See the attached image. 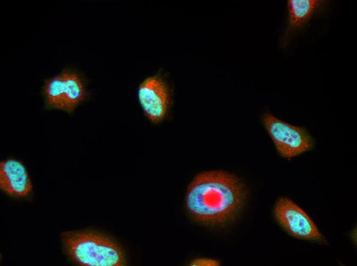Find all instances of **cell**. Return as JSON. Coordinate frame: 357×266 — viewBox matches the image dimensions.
Returning a JSON list of instances; mask_svg holds the SVG:
<instances>
[{"instance_id": "obj_1", "label": "cell", "mask_w": 357, "mask_h": 266, "mask_svg": "<svg viewBox=\"0 0 357 266\" xmlns=\"http://www.w3.org/2000/svg\"><path fill=\"white\" fill-rule=\"evenodd\" d=\"M243 183L235 175L223 171L201 172L188 188V210L198 221L221 225L233 219L246 197Z\"/></svg>"}, {"instance_id": "obj_2", "label": "cell", "mask_w": 357, "mask_h": 266, "mask_svg": "<svg viewBox=\"0 0 357 266\" xmlns=\"http://www.w3.org/2000/svg\"><path fill=\"white\" fill-rule=\"evenodd\" d=\"M41 95L45 109L71 115L88 99L89 92L82 73L68 64L57 74L43 80Z\"/></svg>"}, {"instance_id": "obj_3", "label": "cell", "mask_w": 357, "mask_h": 266, "mask_svg": "<svg viewBox=\"0 0 357 266\" xmlns=\"http://www.w3.org/2000/svg\"><path fill=\"white\" fill-rule=\"evenodd\" d=\"M64 247L71 258L83 265L118 266L124 263L121 249L103 236L90 233L65 232Z\"/></svg>"}, {"instance_id": "obj_4", "label": "cell", "mask_w": 357, "mask_h": 266, "mask_svg": "<svg viewBox=\"0 0 357 266\" xmlns=\"http://www.w3.org/2000/svg\"><path fill=\"white\" fill-rule=\"evenodd\" d=\"M264 127L283 157L292 158L312 148L313 140L304 128L279 119L269 112L262 117Z\"/></svg>"}, {"instance_id": "obj_5", "label": "cell", "mask_w": 357, "mask_h": 266, "mask_svg": "<svg viewBox=\"0 0 357 266\" xmlns=\"http://www.w3.org/2000/svg\"><path fill=\"white\" fill-rule=\"evenodd\" d=\"M274 214L279 224L291 235L308 240L325 241L311 218L291 199L280 198L274 207Z\"/></svg>"}, {"instance_id": "obj_6", "label": "cell", "mask_w": 357, "mask_h": 266, "mask_svg": "<svg viewBox=\"0 0 357 266\" xmlns=\"http://www.w3.org/2000/svg\"><path fill=\"white\" fill-rule=\"evenodd\" d=\"M140 104L147 118L159 122L166 116L170 105L168 87L158 76H150L140 85L137 91Z\"/></svg>"}, {"instance_id": "obj_7", "label": "cell", "mask_w": 357, "mask_h": 266, "mask_svg": "<svg viewBox=\"0 0 357 266\" xmlns=\"http://www.w3.org/2000/svg\"><path fill=\"white\" fill-rule=\"evenodd\" d=\"M0 187L11 196L24 197L31 193V181L26 167L20 161L7 159L1 162Z\"/></svg>"}, {"instance_id": "obj_8", "label": "cell", "mask_w": 357, "mask_h": 266, "mask_svg": "<svg viewBox=\"0 0 357 266\" xmlns=\"http://www.w3.org/2000/svg\"><path fill=\"white\" fill-rule=\"evenodd\" d=\"M287 2L288 18L281 39L282 47H286L293 35L326 4V1L320 0H289Z\"/></svg>"}, {"instance_id": "obj_9", "label": "cell", "mask_w": 357, "mask_h": 266, "mask_svg": "<svg viewBox=\"0 0 357 266\" xmlns=\"http://www.w3.org/2000/svg\"><path fill=\"white\" fill-rule=\"evenodd\" d=\"M219 264V261L210 258H199L190 262V265L193 266H217Z\"/></svg>"}]
</instances>
